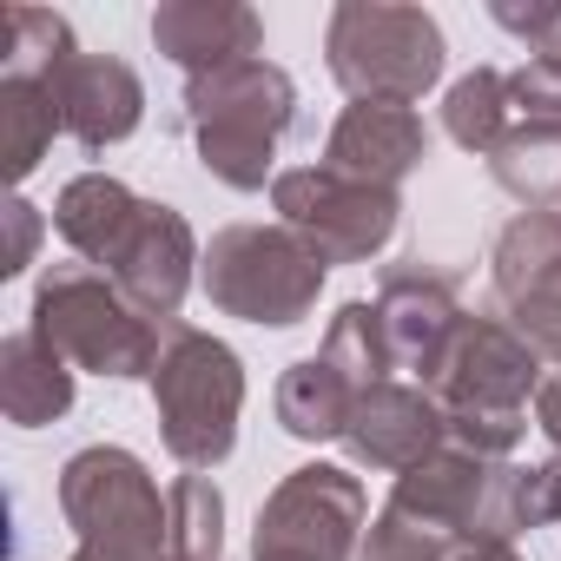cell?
<instances>
[{
	"instance_id": "6da1fadb",
	"label": "cell",
	"mask_w": 561,
	"mask_h": 561,
	"mask_svg": "<svg viewBox=\"0 0 561 561\" xmlns=\"http://www.w3.org/2000/svg\"><path fill=\"white\" fill-rule=\"evenodd\" d=\"M291 119H298V87L264 54L185 80V126L198 139V165L231 192H264Z\"/></svg>"
},
{
	"instance_id": "7a4b0ae2",
	"label": "cell",
	"mask_w": 561,
	"mask_h": 561,
	"mask_svg": "<svg viewBox=\"0 0 561 561\" xmlns=\"http://www.w3.org/2000/svg\"><path fill=\"white\" fill-rule=\"evenodd\" d=\"M535 390H541V357L502 318H462L430 377V397L449 416V443L476 456H508L528 436Z\"/></svg>"
},
{
	"instance_id": "3957f363",
	"label": "cell",
	"mask_w": 561,
	"mask_h": 561,
	"mask_svg": "<svg viewBox=\"0 0 561 561\" xmlns=\"http://www.w3.org/2000/svg\"><path fill=\"white\" fill-rule=\"evenodd\" d=\"M152 403H159V436L172 462L192 476L218 469L238 449V410H244V364L231 344H218L198 324H165L159 364H152Z\"/></svg>"
},
{
	"instance_id": "277c9868",
	"label": "cell",
	"mask_w": 561,
	"mask_h": 561,
	"mask_svg": "<svg viewBox=\"0 0 561 561\" xmlns=\"http://www.w3.org/2000/svg\"><path fill=\"white\" fill-rule=\"evenodd\" d=\"M34 337H47L73 370L93 377H152L165 324L146 318L106 271L93 264H54L34 285Z\"/></svg>"
},
{
	"instance_id": "5b68a950",
	"label": "cell",
	"mask_w": 561,
	"mask_h": 561,
	"mask_svg": "<svg viewBox=\"0 0 561 561\" xmlns=\"http://www.w3.org/2000/svg\"><path fill=\"white\" fill-rule=\"evenodd\" d=\"M324 60L351 100L416 106L443 80L449 47H443L436 14H423V8H403V0H344L331 14V34H324Z\"/></svg>"
},
{
	"instance_id": "8992f818",
	"label": "cell",
	"mask_w": 561,
	"mask_h": 561,
	"mask_svg": "<svg viewBox=\"0 0 561 561\" xmlns=\"http://www.w3.org/2000/svg\"><path fill=\"white\" fill-rule=\"evenodd\" d=\"M324 271L331 264L291 225H225V231H211V244L198 257V285L225 318L285 331L318 311Z\"/></svg>"
},
{
	"instance_id": "52a82bcc",
	"label": "cell",
	"mask_w": 561,
	"mask_h": 561,
	"mask_svg": "<svg viewBox=\"0 0 561 561\" xmlns=\"http://www.w3.org/2000/svg\"><path fill=\"white\" fill-rule=\"evenodd\" d=\"M60 515L100 561H165L172 508L159 502V482L133 449L93 443L60 469Z\"/></svg>"
},
{
	"instance_id": "ba28073f",
	"label": "cell",
	"mask_w": 561,
	"mask_h": 561,
	"mask_svg": "<svg viewBox=\"0 0 561 561\" xmlns=\"http://www.w3.org/2000/svg\"><path fill=\"white\" fill-rule=\"evenodd\" d=\"M271 205L277 225H291L324 264H364L397 238L403 198L364 179H344L331 165H298V172H277L271 179Z\"/></svg>"
},
{
	"instance_id": "9c48e42d",
	"label": "cell",
	"mask_w": 561,
	"mask_h": 561,
	"mask_svg": "<svg viewBox=\"0 0 561 561\" xmlns=\"http://www.w3.org/2000/svg\"><path fill=\"white\" fill-rule=\"evenodd\" d=\"M364 482L331 462H305L277 482L257 508L251 561H351L364 535Z\"/></svg>"
},
{
	"instance_id": "30bf717a",
	"label": "cell",
	"mask_w": 561,
	"mask_h": 561,
	"mask_svg": "<svg viewBox=\"0 0 561 561\" xmlns=\"http://www.w3.org/2000/svg\"><path fill=\"white\" fill-rule=\"evenodd\" d=\"M495 298L508 331L541 357L561 364V205L522 211L495 238Z\"/></svg>"
},
{
	"instance_id": "8fae6325",
	"label": "cell",
	"mask_w": 561,
	"mask_h": 561,
	"mask_svg": "<svg viewBox=\"0 0 561 561\" xmlns=\"http://www.w3.org/2000/svg\"><path fill=\"white\" fill-rule=\"evenodd\" d=\"M377 318H383V337H390L397 370H416L430 383L436 364H443V351H449V337L462 331L456 271L423 264V257L390 264L383 271V291H377Z\"/></svg>"
},
{
	"instance_id": "7c38bea8",
	"label": "cell",
	"mask_w": 561,
	"mask_h": 561,
	"mask_svg": "<svg viewBox=\"0 0 561 561\" xmlns=\"http://www.w3.org/2000/svg\"><path fill=\"white\" fill-rule=\"evenodd\" d=\"M443 443H449V416L430 397V383H397V377L377 383V390H364L357 410H351V430H344V449L364 469H383V476L416 469Z\"/></svg>"
},
{
	"instance_id": "4fadbf2b",
	"label": "cell",
	"mask_w": 561,
	"mask_h": 561,
	"mask_svg": "<svg viewBox=\"0 0 561 561\" xmlns=\"http://www.w3.org/2000/svg\"><path fill=\"white\" fill-rule=\"evenodd\" d=\"M198 257H205V251H198V238H192L185 211H172V205L146 198V211H139V225H133L126 251L113 257V285H119L146 318L172 324V318H179V305H185V291H192V277H198Z\"/></svg>"
},
{
	"instance_id": "5bb4252c",
	"label": "cell",
	"mask_w": 561,
	"mask_h": 561,
	"mask_svg": "<svg viewBox=\"0 0 561 561\" xmlns=\"http://www.w3.org/2000/svg\"><path fill=\"white\" fill-rule=\"evenodd\" d=\"M430 159V126L416 106H377V100H351L324 139V165L364 185L397 192L416 165Z\"/></svg>"
},
{
	"instance_id": "9a60e30c",
	"label": "cell",
	"mask_w": 561,
	"mask_h": 561,
	"mask_svg": "<svg viewBox=\"0 0 561 561\" xmlns=\"http://www.w3.org/2000/svg\"><path fill=\"white\" fill-rule=\"evenodd\" d=\"M152 47L179 60L185 73H218L264 54V21L238 0H159L152 8Z\"/></svg>"
},
{
	"instance_id": "2e32d148",
	"label": "cell",
	"mask_w": 561,
	"mask_h": 561,
	"mask_svg": "<svg viewBox=\"0 0 561 561\" xmlns=\"http://www.w3.org/2000/svg\"><path fill=\"white\" fill-rule=\"evenodd\" d=\"M54 100H60L67 133H73L87 152H106V146L133 139L139 119H146V87H139V73H133L126 60H113V54H80V60L67 67V80L54 87Z\"/></svg>"
},
{
	"instance_id": "e0dca14e",
	"label": "cell",
	"mask_w": 561,
	"mask_h": 561,
	"mask_svg": "<svg viewBox=\"0 0 561 561\" xmlns=\"http://www.w3.org/2000/svg\"><path fill=\"white\" fill-rule=\"evenodd\" d=\"M139 211H146V198H139L126 179H113V172H80V179H67L60 198H54V225H60L67 251H73L80 264H93V271H113V257L126 251Z\"/></svg>"
},
{
	"instance_id": "ac0fdd59",
	"label": "cell",
	"mask_w": 561,
	"mask_h": 561,
	"mask_svg": "<svg viewBox=\"0 0 561 561\" xmlns=\"http://www.w3.org/2000/svg\"><path fill=\"white\" fill-rule=\"evenodd\" d=\"M0 410L21 430H47L73 410V364L34 337V331H14L0 344Z\"/></svg>"
},
{
	"instance_id": "d6986e66",
	"label": "cell",
	"mask_w": 561,
	"mask_h": 561,
	"mask_svg": "<svg viewBox=\"0 0 561 561\" xmlns=\"http://www.w3.org/2000/svg\"><path fill=\"white\" fill-rule=\"evenodd\" d=\"M357 383L331 364V357H305L277 377V423H285L298 443H331L351 430V410H357Z\"/></svg>"
},
{
	"instance_id": "ffe728a7",
	"label": "cell",
	"mask_w": 561,
	"mask_h": 561,
	"mask_svg": "<svg viewBox=\"0 0 561 561\" xmlns=\"http://www.w3.org/2000/svg\"><path fill=\"white\" fill-rule=\"evenodd\" d=\"M54 133H67L54 87H41V80H0V172L21 185L47 159Z\"/></svg>"
},
{
	"instance_id": "44dd1931",
	"label": "cell",
	"mask_w": 561,
	"mask_h": 561,
	"mask_svg": "<svg viewBox=\"0 0 561 561\" xmlns=\"http://www.w3.org/2000/svg\"><path fill=\"white\" fill-rule=\"evenodd\" d=\"M443 133L462 146V152H495L508 139V73L502 67H476L449 87L443 100Z\"/></svg>"
},
{
	"instance_id": "7402d4cb",
	"label": "cell",
	"mask_w": 561,
	"mask_h": 561,
	"mask_svg": "<svg viewBox=\"0 0 561 561\" xmlns=\"http://www.w3.org/2000/svg\"><path fill=\"white\" fill-rule=\"evenodd\" d=\"M318 357H331L357 390H377V383H390V370H397V357H390V337H383V318H377V305H344L337 318H331V331H324V351Z\"/></svg>"
},
{
	"instance_id": "603a6c76",
	"label": "cell",
	"mask_w": 561,
	"mask_h": 561,
	"mask_svg": "<svg viewBox=\"0 0 561 561\" xmlns=\"http://www.w3.org/2000/svg\"><path fill=\"white\" fill-rule=\"evenodd\" d=\"M165 508H172L165 554H179V561H218V548H225V495L211 489V476H179L172 495H165Z\"/></svg>"
},
{
	"instance_id": "cb8c5ba5",
	"label": "cell",
	"mask_w": 561,
	"mask_h": 561,
	"mask_svg": "<svg viewBox=\"0 0 561 561\" xmlns=\"http://www.w3.org/2000/svg\"><path fill=\"white\" fill-rule=\"evenodd\" d=\"M508 508H515V535L522 528H541V522H561V449L541 456V462H515V482H508Z\"/></svg>"
},
{
	"instance_id": "d4e9b609",
	"label": "cell",
	"mask_w": 561,
	"mask_h": 561,
	"mask_svg": "<svg viewBox=\"0 0 561 561\" xmlns=\"http://www.w3.org/2000/svg\"><path fill=\"white\" fill-rule=\"evenodd\" d=\"M495 27H508L515 41H528V54H548V60H561V0H495Z\"/></svg>"
},
{
	"instance_id": "484cf974",
	"label": "cell",
	"mask_w": 561,
	"mask_h": 561,
	"mask_svg": "<svg viewBox=\"0 0 561 561\" xmlns=\"http://www.w3.org/2000/svg\"><path fill=\"white\" fill-rule=\"evenodd\" d=\"M0 225H8V244H0V277H21L34 264V244H41V211L27 198H8V205H0Z\"/></svg>"
},
{
	"instance_id": "4316f807",
	"label": "cell",
	"mask_w": 561,
	"mask_h": 561,
	"mask_svg": "<svg viewBox=\"0 0 561 561\" xmlns=\"http://www.w3.org/2000/svg\"><path fill=\"white\" fill-rule=\"evenodd\" d=\"M535 430L561 449V377H541V390H535Z\"/></svg>"
},
{
	"instance_id": "83f0119b",
	"label": "cell",
	"mask_w": 561,
	"mask_h": 561,
	"mask_svg": "<svg viewBox=\"0 0 561 561\" xmlns=\"http://www.w3.org/2000/svg\"><path fill=\"white\" fill-rule=\"evenodd\" d=\"M456 561H522V554H515V541H462Z\"/></svg>"
},
{
	"instance_id": "f1b7e54d",
	"label": "cell",
	"mask_w": 561,
	"mask_h": 561,
	"mask_svg": "<svg viewBox=\"0 0 561 561\" xmlns=\"http://www.w3.org/2000/svg\"><path fill=\"white\" fill-rule=\"evenodd\" d=\"M73 561H100V554H87V548H73Z\"/></svg>"
},
{
	"instance_id": "f546056e",
	"label": "cell",
	"mask_w": 561,
	"mask_h": 561,
	"mask_svg": "<svg viewBox=\"0 0 561 561\" xmlns=\"http://www.w3.org/2000/svg\"><path fill=\"white\" fill-rule=\"evenodd\" d=\"M165 561H179V554H165Z\"/></svg>"
}]
</instances>
